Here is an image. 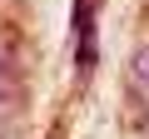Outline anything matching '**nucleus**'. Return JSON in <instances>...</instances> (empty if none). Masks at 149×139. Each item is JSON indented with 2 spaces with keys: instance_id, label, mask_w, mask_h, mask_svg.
<instances>
[{
  "instance_id": "f257e3e1",
  "label": "nucleus",
  "mask_w": 149,
  "mask_h": 139,
  "mask_svg": "<svg viewBox=\"0 0 149 139\" xmlns=\"http://www.w3.org/2000/svg\"><path fill=\"white\" fill-rule=\"evenodd\" d=\"M134 85H139V90H149V45L134 55Z\"/></svg>"
}]
</instances>
